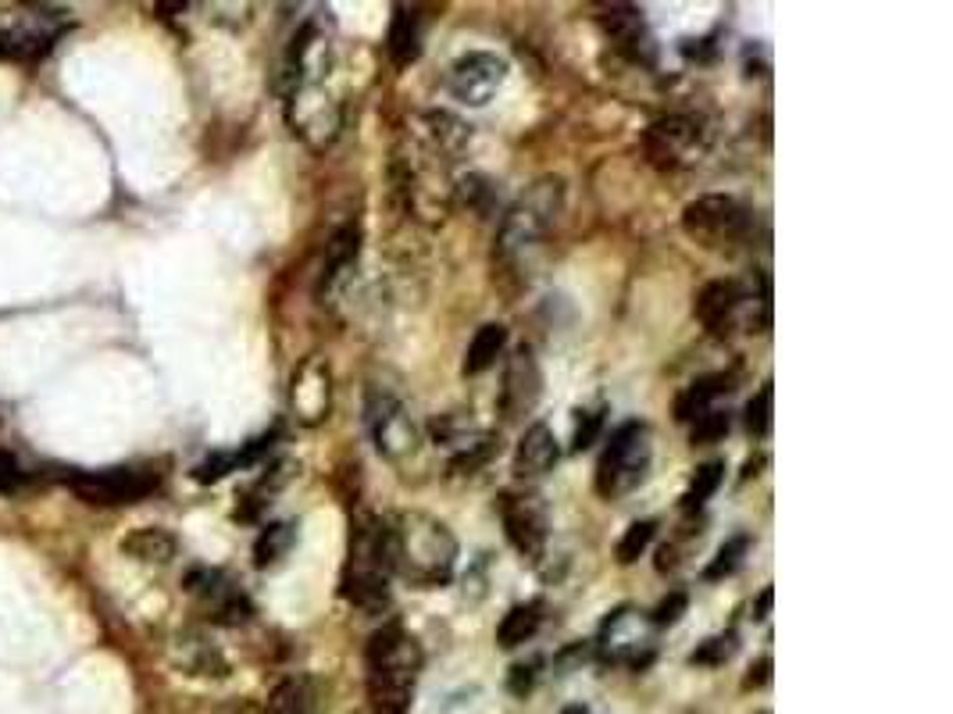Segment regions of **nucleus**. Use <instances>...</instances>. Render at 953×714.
I'll return each instance as SVG.
<instances>
[{
  "label": "nucleus",
  "mask_w": 953,
  "mask_h": 714,
  "mask_svg": "<svg viewBox=\"0 0 953 714\" xmlns=\"http://www.w3.org/2000/svg\"><path fill=\"white\" fill-rule=\"evenodd\" d=\"M386 551L389 572L422 590L450 583L457 564L454 533L425 511H404L397 519H386Z\"/></svg>",
  "instance_id": "f257e3e1"
},
{
  "label": "nucleus",
  "mask_w": 953,
  "mask_h": 714,
  "mask_svg": "<svg viewBox=\"0 0 953 714\" xmlns=\"http://www.w3.org/2000/svg\"><path fill=\"white\" fill-rule=\"evenodd\" d=\"M365 668H368L365 683L372 714H407L422 672L418 640L401 625H383L368 640Z\"/></svg>",
  "instance_id": "f03ea898"
},
{
  "label": "nucleus",
  "mask_w": 953,
  "mask_h": 714,
  "mask_svg": "<svg viewBox=\"0 0 953 714\" xmlns=\"http://www.w3.org/2000/svg\"><path fill=\"white\" fill-rule=\"evenodd\" d=\"M561 208H565V182L557 175L536 179L533 187L525 190L511 208H507L500 232H497V251H493V261H497L500 269H518V261L544 243V237L554 229Z\"/></svg>",
  "instance_id": "7ed1b4c3"
},
{
  "label": "nucleus",
  "mask_w": 953,
  "mask_h": 714,
  "mask_svg": "<svg viewBox=\"0 0 953 714\" xmlns=\"http://www.w3.org/2000/svg\"><path fill=\"white\" fill-rule=\"evenodd\" d=\"M389 551H386V519H361L351 533V557L343 569V601L357 611L379 614L389 604Z\"/></svg>",
  "instance_id": "20e7f679"
},
{
  "label": "nucleus",
  "mask_w": 953,
  "mask_h": 714,
  "mask_svg": "<svg viewBox=\"0 0 953 714\" xmlns=\"http://www.w3.org/2000/svg\"><path fill=\"white\" fill-rule=\"evenodd\" d=\"M650 461H653V443L647 422H626L621 429H615V436L604 446L597 464V493L604 501H618V496L643 486Z\"/></svg>",
  "instance_id": "39448f33"
},
{
  "label": "nucleus",
  "mask_w": 953,
  "mask_h": 714,
  "mask_svg": "<svg viewBox=\"0 0 953 714\" xmlns=\"http://www.w3.org/2000/svg\"><path fill=\"white\" fill-rule=\"evenodd\" d=\"M682 229L689 240H697L708 251H729V247L743 243L750 232V211L726 193L697 197L693 204L682 211Z\"/></svg>",
  "instance_id": "423d86ee"
},
{
  "label": "nucleus",
  "mask_w": 953,
  "mask_h": 714,
  "mask_svg": "<svg viewBox=\"0 0 953 714\" xmlns=\"http://www.w3.org/2000/svg\"><path fill=\"white\" fill-rule=\"evenodd\" d=\"M397 182H401V193L407 208L418 214L422 222H439L443 214L450 208V182H447V161H443L436 151L425 147V154H401L397 158Z\"/></svg>",
  "instance_id": "0eeeda50"
},
{
  "label": "nucleus",
  "mask_w": 953,
  "mask_h": 714,
  "mask_svg": "<svg viewBox=\"0 0 953 714\" xmlns=\"http://www.w3.org/2000/svg\"><path fill=\"white\" fill-rule=\"evenodd\" d=\"M69 490L82 504L93 507H114V504H133L143 501L146 493L158 490L154 472L140 469H104V472H72Z\"/></svg>",
  "instance_id": "6e6552de"
},
{
  "label": "nucleus",
  "mask_w": 953,
  "mask_h": 714,
  "mask_svg": "<svg viewBox=\"0 0 953 714\" xmlns=\"http://www.w3.org/2000/svg\"><path fill=\"white\" fill-rule=\"evenodd\" d=\"M368 429H372V440H375V451H379L386 461H404L418 451V425L415 419L407 414V408L397 401L393 393H379L372 390L368 393Z\"/></svg>",
  "instance_id": "1a4fd4ad"
},
{
  "label": "nucleus",
  "mask_w": 953,
  "mask_h": 714,
  "mask_svg": "<svg viewBox=\"0 0 953 714\" xmlns=\"http://www.w3.org/2000/svg\"><path fill=\"white\" fill-rule=\"evenodd\" d=\"M286 108H290L293 132H301L311 147H325L336 140L339 101L322 87V82H297V87L290 90Z\"/></svg>",
  "instance_id": "9d476101"
},
{
  "label": "nucleus",
  "mask_w": 953,
  "mask_h": 714,
  "mask_svg": "<svg viewBox=\"0 0 953 714\" xmlns=\"http://www.w3.org/2000/svg\"><path fill=\"white\" fill-rule=\"evenodd\" d=\"M500 519L507 529V540H511L525 557H539L550 536V511L544 504V496L533 490H511L500 493Z\"/></svg>",
  "instance_id": "9b49d317"
},
{
  "label": "nucleus",
  "mask_w": 953,
  "mask_h": 714,
  "mask_svg": "<svg viewBox=\"0 0 953 714\" xmlns=\"http://www.w3.org/2000/svg\"><path fill=\"white\" fill-rule=\"evenodd\" d=\"M650 619H643L636 607H618L611 619L604 622L600 628V657L604 661H615V664H647L650 657Z\"/></svg>",
  "instance_id": "f8f14e48"
},
{
  "label": "nucleus",
  "mask_w": 953,
  "mask_h": 714,
  "mask_svg": "<svg viewBox=\"0 0 953 714\" xmlns=\"http://www.w3.org/2000/svg\"><path fill=\"white\" fill-rule=\"evenodd\" d=\"M697 151H700V125L693 119H682V114L653 122L643 132V154L661 172L682 169V164L693 161Z\"/></svg>",
  "instance_id": "ddd939ff"
},
{
  "label": "nucleus",
  "mask_w": 953,
  "mask_h": 714,
  "mask_svg": "<svg viewBox=\"0 0 953 714\" xmlns=\"http://www.w3.org/2000/svg\"><path fill=\"white\" fill-rule=\"evenodd\" d=\"M504 76H507V64L497 54H486V51H475L454 61V69L447 76V87L454 101H462L468 108H483L493 101V93L504 87Z\"/></svg>",
  "instance_id": "4468645a"
},
{
  "label": "nucleus",
  "mask_w": 953,
  "mask_h": 714,
  "mask_svg": "<svg viewBox=\"0 0 953 714\" xmlns=\"http://www.w3.org/2000/svg\"><path fill=\"white\" fill-rule=\"evenodd\" d=\"M186 590L204 604L207 619L219 622V625H243L251 622V601L229 583L222 572H211V569H193L186 575Z\"/></svg>",
  "instance_id": "2eb2a0df"
},
{
  "label": "nucleus",
  "mask_w": 953,
  "mask_h": 714,
  "mask_svg": "<svg viewBox=\"0 0 953 714\" xmlns=\"http://www.w3.org/2000/svg\"><path fill=\"white\" fill-rule=\"evenodd\" d=\"M544 393V375H539V361L529 346H518L507 361L504 386H500V414L507 422H521L525 414H533Z\"/></svg>",
  "instance_id": "dca6fc26"
},
{
  "label": "nucleus",
  "mask_w": 953,
  "mask_h": 714,
  "mask_svg": "<svg viewBox=\"0 0 953 714\" xmlns=\"http://www.w3.org/2000/svg\"><path fill=\"white\" fill-rule=\"evenodd\" d=\"M290 401L297 419L307 425H318L322 419H328V408H333V375H328V364H322L318 358H307L297 369V375H293Z\"/></svg>",
  "instance_id": "f3484780"
},
{
  "label": "nucleus",
  "mask_w": 953,
  "mask_h": 714,
  "mask_svg": "<svg viewBox=\"0 0 953 714\" xmlns=\"http://www.w3.org/2000/svg\"><path fill=\"white\" fill-rule=\"evenodd\" d=\"M600 26H604V32L611 37V43L629 61H636V64H650L653 61V40H650L647 22H643V14H639V8H632V4L604 8Z\"/></svg>",
  "instance_id": "a211bd4d"
},
{
  "label": "nucleus",
  "mask_w": 953,
  "mask_h": 714,
  "mask_svg": "<svg viewBox=\"0 0 953 714\" xmlns=\"http://www.w3.org/2000/svg\"><path fill=\"white\" fill-rule=\"evenodd\" d=\"M747 304V290L736 279H714L697 296V319L708 325L714 336H726L736 325V314Z\"/></svg>",
  "instance_id": "6ab92c4d"
},
{
  "label": "nucleus",
  "mask_w": 953,
  "mask_h": 714,
  "mask_svg": "<svg viewBox=\"0 0 953 714\" xmlns=\"http://www.w3.org/2000/svg\"><path fill=\"white\" fill-rule=\"evenodd\" d=\"M557 457H561V451H557V440L550 433V425L536 422L529 433L521 436L518 443V454H515V475L521 479V483H536V479H544Z\"/></svg>",
  "instance_id": "aec40b11"
},
{
  "label": "nucleus",
  "mask_w": 953,
  "mask_h": 714,
  "mask_svg": "<svg viewBox=\"0 0 953 714\" xmlns=\"http://www.w3.org/2000/svg\"><path fill=\"white\" fill-rule=\"evenodd\" d=\"M422 125H425L422 132H425L429 151H436L443 161H454L472 143V125H465L462 119H454L450 111H429L422 119Z\"/></svg>",
  "instance_id": "412c9836"
},
{
  "label": "nucleus",
  "mask_w": 953,
  "mask_h": 714,
  "mask_svg": "<svg viewBox=\"0 0 953 714\" xmlns=\"http://www.w3.org/2000/svg\"><path fill=\"white\" fill-rule=\"evenodd\" d=\"M122 551L133 561H143V564H169L179 551V540L169 533V529L146 525V529H133V533L122 540Z\"/></svg>",
  "instance_id": "4be33fe9"
},
{
  "label": "nucleus",
  "mask_w": 953,
  "mask_h": 714,
  "mask_svg": "<svg viewBox=\"0 0 953 714\" xmlns=\"http://www.w3.org/2000/svg\"><path fill=\"white\" fill-rule=\"evenodd\" d=\"M386 51H389V58H393L397 69H407V64L418 61V54H422V22H418L415 11H407V8L393 11Z\"/></svg>",
  "instance_id": "5701e85b"
},
{
  "label": "nucleus",
  "mask_w": 953,
  "mask_h": 714,
  "mask_svg": "<svg viewBox=\"0 0 953 714\" xmlns=\"http://www.w3.org/2000/svg\"><path fill=\"white\" fill-rule=\"evenodd\" d=\"M54 37L37 29H22V26H4L0 29V61H11V64H29V61H40L47 51H51Z\"/></svg>",
  "instance_id": "b1692460"
},
{
  "label": "nucleus",
  "mask_w": 953,
  "mask_h": 714,
  "mask_svg": "<svg viewBox=\"0 0 953 714\" xmlns=\"http://www.w3.org/2000/svg\"><path fill=\"white\" fill-rule=\"evenodd\" d=\"M504 346H507V329H504L500 322L483 325L479 332H475V340L468 343V354H465L462 372H465V375H483L486 369H493V364H497V358L504 354Z\"/></svg>",
  "instance_id": "393cba45"
},
{
  "label": "nucleus",
  "mask_w": 953,
  "mask_h": 714,
  "mask_svg": "<svg viewBox=\"0 0 953 714\" xmlns=\"http://www.w3.org/2000/svg\"><path fill=\"white\" fill-rule=\"evenodd\" d=\"M315 711V683L307 675H290L283 678L272 693L265 714H311Z\"/></svg>",
  "instance_id": "a878e982"
},
{
  "label": "nucleus",
  "mask_w": 953,
  "mask_h": 714,
  "mask_svg": "<svg viewBox=\"0 0 953 714\" xmlns=\"http://www.w3.org/2000/svg\"><path fill=\"white\" fill-rule=\"evenodd\" d=\"M729 390H732V375H703V379H697V383L689 386V390L679 396V404H676L679 422L700 419V414L708 411L721 393H729Z\"/></svg>",
  "instance_id": "bb28decb"
},
{
  "label": "nucleus",
  "mask_w": 953,
  "mask_h": 714,
  "mask_svg": "<svg viewBox=\"0 0 953 714\" xmlns=\"http://www.w3.org/2000/svg\"><path fill=\"white\" fill-rule=\"evenodd\" d=\"M539 622H544V607H539L536 601H533V604H518V607H511V611H507L504 619H500V625H497V643L504 646V651H515V646L529 643V640L536 636Z\"/></svg>",
  "instance_id": "cd10ccee"
},
{
  "label": "nucleus",
  "mask_w": 953,
  "mask_h": 714,
  "mask_svg": "<svg viewBox=\"0 0 953 714\" xmlns=\"http://www.w3.org/2000/svg\"><path fill=\"white\" fill-rule=\"evenodd\" d=\"M357 247H361V229L357 225H343L333 240H328V251H325V269H322V282L318 290H328L333 282L351 269L354 258H357Z\"/></svg>",
  "instance_id": "c85d7f7f"
},
{
  "label": "nucleus",
  "mask_w": 953,
  "mask_h": 714,
  "mask_svg": "<svg viewBox=\"0 0 953 714\" xmlns=\"http://www.w3.org/2000/svg\"><path fill=\"white\" fill-rule=\"evenodd\" d=\"M293 543H297V525H293V522L265 525V529H261L257 543H254V564H257V569H272V564H278L293 551Z\"/></svg>",
  "instance_id": "c756f323"
},
{
  "label": "nucleus",
  "mask_w": 953,
  "mask_h": 714,
  "mask_svg": "<svg viewBox=\"0 0 953 714\" xmlns=\"http://www.w3.org/2000/svg\"><path fill=\"white\" fill-rule=\"evenodd\" d=\"M497 454H500V436L479 433L472 443H465L462 451H454V457H450V472H454V475H472V472L486 469V464H489L493 457H497Z\"/></svg>",
  "instance_id": "7c9ffc66"
},
{
  "label": "nucleus",
  "mask_w": 953,
  "mask_h": 714,
  "mask_svg": "<svg viewBox=\"0 0 953 714\" xmlns=\"http://www.w3.org/2000/svg\"><path fill=\"white\" fill-rule=\"evenodd\" d=\"M721 479H726V464H721V461L700 464V469L693 472V479H689V490H686V496H682V507H686V511L703 507V504H708L711 496L718 493Z\"/></svg>",
  "instance_id": "2f4dec72"
},
{
  "label": "nucleus",
  "mask_w": 953,
  "mask_h": 714,
  "mask_svg": "<svg viewBox=\"0 0 953 714\" xmlns=\"http://www.w3.org/2000/svg\"><path fill=\"white\" fill-rule=\"evenodd\" d=\"M454 193H457V201H462L468 211H475L479 214V219H486V214L493 211V182L489 179H483V175H468V179H462L454 187Z\"/></svg>",
  "instance_id": "473e14b6"
},
{
  "label": "nucleus",
  "mask_w": 953,
  "mask_h": 714,
  "mask_svg": "<svg viewBox=\"0 0 953 714\" xmlns=\"http://www.w3.org/2000/svg\"><path fill=\"white\" fill-rule=\"evenodd\" d=\"M747 551H750V536H732L729 543H721V551L714 554V561L708 564V572H703V579H726V575H732L739 564H743V557H747Z\"/></svg>",
  "instance_id": "72a5a7b5"
},
{
  "label": "nucleus",
  "mask_w": 953,
  "mask_h": 714,
  "mask_svg": "<svg viewBox=\"0 0 953 714\" xmlns=\"http://www.w3.org/2000/svg\"><path fill=\"white\" fill-rule=\"evenodd\" d=\"M771 383H764L761 390H758V396H753V401L747 404V414H743V422H747V433L750 436H758V440H764L768 433H771Z\"/></svg>",
  "instance_id": "f704fd0d"
},
{
  "label": "nucleus",
  "mask_w": 953,
  "mask_h": 714,
  "mask_svg": "<svg viewBox=\"0 0 953 714\" xmlns=\"http://www.w3.org/2000/svg\"><path fill=\"white\" fill-rule=\"evenodd\" d=\"M653 529H657V525H653L650 519L632 522L629 533L621 536V543H618V561H621V564H632L639 554H643L647 546H650V540H653Z\"/></svg>",
  "instance_id": "c9c22d12"
},
{
  "label": "nucleus",
  "mask_w": 953,
  "mask_h": 714,
  "mask_svg": "<svg viewBox=\"0 0 953 714\" xmlns=\"http://www.w3.org/2000/svg\"><path fill=\"white\" fill-rule=\"evenodd\" d=\"M604 422H607V408H604V404H600V408L582 411V419H579V425H575V436H571V446H575V451H589V446H594V443L600 440Z\"/></svg>",
  "instance_id": "e433bc0d"
},
{
  "label": "nucleus",
  "mask_w": 953,
  "mask_h": 714,
  "mask_svg": "<svg viewBox=\"0 0 953 714\" xmlns=\"http://www.w3.org/2000/svg\"><path fill=\"white\" fill-rule=\"evenodd\" d=\"M736 654V636L732 633H726V636H711V640H703L700 646L693 654H689V664H726L729 657Z\"/></svg>",
  "instance_id": "4c0bfd02"
},
{
  "label": "nucleus",
  "mask_w": 953,
  "mask_h": 714,
  "mask_svg": "<svg viewBox=\"0 0 953 714\" xmlns=\"http://www.w3.org/2000/svg\"><path fill=\"white\" fill-rule=\"evenodd\" d=\"M729 411H718V408H708L700 414V419H693V443H714L729 433Z\"/></svg>",
  "instance_id": "58836bf2"
},
{
  "label": "nucleus",
  "mask_w": 953,
  "mask_h": 714,
  "mask_svg": "<svg viewBox=\"0 0 953 714\" xmlns=\"http://www.w3.org/2000/svg\"><path fill=\"white\" fill-rule=\"evenodd\" d=\"M233 469H240V457H236V454H211L204 464H196L193 479H196V483H219V479L229 475Z\"/></svg>",
  "instance_id": "ea45409f"
},
{
  "label": "nucleus",
  "mask_w": 953,
  "mask_h": 714,
  "mask_svg": "<svg viewBox=\"0 0 953 714\" xmlns=\"http://www.w3.org/2000/svg\"><path fill=\"white\" fill-rule=\"evenodd\" d=\"M682 611H686V593H668L665 601L653 607L650 625H653V628H661V625H676V622L682 619Z\"/></svg>",
  "instance_id": "a19ab883"
},
{
  "label": "nucleus",
  "mask_w": 953,
  "mask_h": 714,
  "mask_svg": "<svg viewBox=\"0 0 953 714\" xmlns=\"http://www.w3.org/2000/svg\"><path fill=\"white\" fill-rule=\"evenodd\" d=\"M22 469L11 454H0V493H14L22 486Z\"/></svg>",
  "instance_id": "79ce46f5"
},
{
  "label": "nucleus",
  "mask_w": 953,
  "mask_h": 714,
  "mask_svg": "<svg viewBox=\"0 0 953 714\" xmlns=\"http://www.w3.org/2000/svg\"><path fill=\"white\" fill-rule=\"evenodd\" d=\"M771 683V657H761L758 664L750 668V675L743 678V690H761Z\"/></svg>",
  "instance_id": "37998d69"
},
{
  "label": "nucleus",
  "mask_w": 953,
  "mask_h": 714,
  "mask_svg": "<svg viewBox=\"0 0 953 714\" xmlns=\"http://www.w3.org/2000/svg\"><path fill=\"white\" fill-rule=\"evenodd\" d=\"M529 690H533V664H515L511 668V693L525 696Z\"/></svg>",
  "instance_id": "c03bdc74"
},
{
  "label": "nucleus",
  "mask_w": 953,
  "mask_h": 714,
  "mask_svg": "<svg viewBox=\"0 0 953 714\" xmlns=\"http://www.w3.org/2000/svg\"><path fill=\"white\" fill-rule=\"evenodd\" d=\"M771 596H775V593H771V586H768V590H761L758 604H753V619H758V622H764V619H768V611H771Z\"/></svg>",
  "instance_id": "a18cd8bd"
},
{
  "label": "nucleus",
  "mask_w": 953,
  "mask_h": 714,
  "mask_svg": "<svg viewBox=\"0 0 953 714\" xmlns=\"http://www.w3.org/2000/svg\"><path fill=\"white\" fill-rule=\"evenodd\" d=\"M561 714H589V707H579V704H575V707H565Z\"/></svg>",
  "instance_id": "49530a36"
},
{
  "label": "nucleus",
  "mask_w": 953,
  "mask_h": 714,
  "mask_svg": "<svg viewBox=\"0 0 953 714\" xmlns=\"http://www.w3.org/2000/svg\"><path fill=\"white\" fill-rule=\"evenodd\" d=\"M764 714H768V711H764Z\"/></svg>",
  "instance_id": "de8ad7c7"
}]
</instances>
